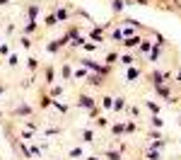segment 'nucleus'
Listing matches in <instances>:
<instances>
[{"label": "nucleus", "instance_id": "f257e3e1", "mask_svg": "<svg viewBox=\"0 0 181 160\" xmlns=\"http://www.w3.org/2000/svg\"><path fill=\"white\" fill-rule=\"evenodd\" d=\"M135 44H140L138 36H128V39H126V46H135Z\"/></svg>", "mask_w": 181, "mask_h": 160}, {"label": "nucleus", "instance_id": "f03ea898", "mask_svg": "<svg viewBox=\"0 0 181 160\" xmlns=\"http://www.w3.org/2000/svg\"><path fill=\"white\" fill-rule=\"evenodd\" d=\"M138 75H140V73H138V70H133V68H130V70H128V78H130V80H135V78H138Z\"/></svg>", "mask_w": 181, "mask_h": 160}, {"label": "nucleus", "instance_id": "7ed1b4c3", "mask_svg": "<svg viewBox=\"0 0 181 160\" xmlns=\"http://www.w3.org/2000/svg\"><path fill=\"white\" fill-rule=\"evenodd\" d=\"M109 160H121V158H119V153H109Z\"/></svg>", "mask_w": 181, "mask_h": 160}]
</instances>
